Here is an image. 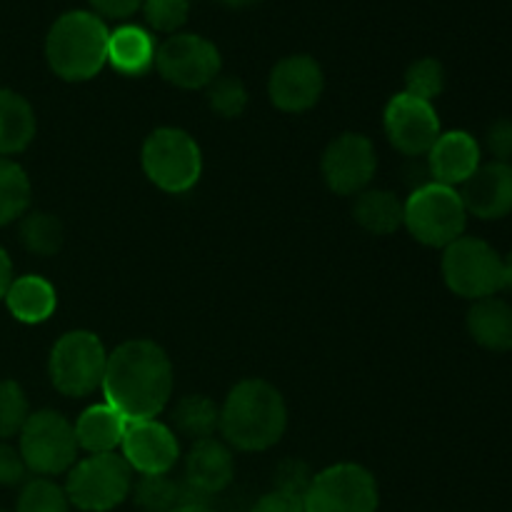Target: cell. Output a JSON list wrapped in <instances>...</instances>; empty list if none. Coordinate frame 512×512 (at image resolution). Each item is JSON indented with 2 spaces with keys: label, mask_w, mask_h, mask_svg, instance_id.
Masks as SVG:
<instances>
[{
  "label": "cell",
  "mask_w": 512,
  "mask_h": 512,
  "mask_svg": "<svg viewBox=\"0 0 512 512\" xmlns=\"http://www.w3.org/2000/svg\"><path fill=\"white\" fill-rule=\"evenodd\" d=\"M503 288L512 290V250L503 258Z\"/></svg>",
  "instance_id": "obj_40"
},
{
  "label": "cell",
  "mask_w": 512,
  "mask_h": 512,
  "mask_svg": "<svg viewBox=\"0 0 512 512\" xmlns=\"http://www.w3.org/2000/svg\"><path fill=\"white\" fill-rule=\"evenodd\" d=\"M15 512H70L65 488L48 478H35L23 485Z\"/></svg>",
  "instance_id": "obj_29"
},
{
  "label": "cell",
  "mask_w": 512,
  "mask_h": 512,
  "mask_svg": "<svg viewBox=\"0 0 512 512\" xmlns=\"http://www.w3.org/2000/svg\"><path fill=\"white\" fill-rule=\"evenodd\" d=\"M305 512H378L375 475L355 463H338L313 475L305 490Z\"/></svg>",
  "instance_id": "obj_10"
},
{
  "label": "cell",
  "mask_w": 512,
  "mask_h": 512,
  "mask_svg": "<svg viewBox=\"0 0 512 512\" xmlns=\"http://www.w3.org/2000/svg\"><path fill=\"white\" fill-rule=\"evenodd\" d=\"M355 223L370 235H393L405 225V200L390 190H363L355 200Z\"/></svg>",
  "instance_id": "obj_24"
},
{
  "label": "cell",
  "mask_w": 512,
  "mask_h": 512,
  "mask_svg": "<svg viewBox=\"0 0 512 512\" xmlns=\"http://www.w3.org/2000/svg\"><path fill=\"white\" fill-rule=\"evenodd\" d=\"M20 243L25 245L28 253L53 258L65 243V228L58 215L53 213H40V210L25 213L20 218Z\"/></svg>",
  "instance_id": "obj_28"
},
{
  "label": "cell",
  "mask_w": 512,
  "mask_h": 512,
  "mask_svg": "<svg viewBox=\"0 0 512 512\" xmlns=\"http://www.w3.org/2000/svg\"><path fill=\"white\" fill-rule=\"evenodd\" d=\"M288 428L283 393L263 378H245L235 385L220 408V433L225 443L243 453H263L280 443Z\"/></svg>",
  "instance_id": "obj_2"
},
{
  "label": "cell",
  "mask_w": 512,
  "mask_h": 512,
  "mask_svg": "<svg viewBox=\"0 0 512 512\" xmlns=\"http://www.w3.org/2000/svg\"><path fill=\"white\" fill-rule=\"evenodd\" d=\"M3 300L8 305L10 315L25 325L45 323L58 308V293H55L53 283H48L40 275L13 278Z\"/></svg>",
  "instance_id": "obj_21"
},
{
  "label": "cell",
  "mask_w": 512,
  "mask_h": 512,
  "mask_svg": "<svg viewBox=\"0 0 512 512\" xmlns=\"http://www.w3.org/2000/svg\"><path fill=\"white\" fill-rule=\"evenodd\" d=\"M458 193L468 215L480 220L508 218L512 213V163H480Z\"/></svg>",
  "instance_id": "obj_16"
},
{
  "label": "cell",
  "mask_w": 512,
  "mask_h": 512,
  "mask_svg": "<svg viewBox=\"0 0 512 512\" xmlns=\"http://www.w3.org/2000/svg\"><path fill=\"white\" fill-rule=\"evenodd\" d=\"M323 180L335 195H360L378 170L375 145L363 133H343L325 148L320 160Z\"/></svg>",
  "instance_id": "obj_12"
},
{
  "label": "cell",
  "mask_w": 512,
  "mask_h": 512,
  "mask_svg": "<svg viewBox=\"0 0 512 512\" xmlns=\"http://www.w3.org/2000/svg\"><path fill=\"white\" fill-rule=\"evenodd\" d=\"M223 5H230V8H245V5H253L258 0H220Z\"/></svg>",
  "instance_id": "obj_42"
},
{
  "label": "cell",
  "mask_w": 512,
  "mask_h": 512,
  "mask_svg": "<svg viewBox=\"0 0 512 512\" xmlns=\"http://www.w3.org/2000/svg\"><path fill=\"white\" fill-rule=\"evenodd\" d=\"M133 493V470L123 455H88L68 470L65 495L83 512H110Z\"/></svg>",
  "instance_id": "obj_8"
},
{
  "label": "cell",
  "mask_w": 512,
  "mask_h": 512,
  "mask_svg": "<svg viewBox=\"0 0 512 512\" xmlns=\"http://www.w3.org/2000/svg\"><path fill=\"white\" fill-rule=\"evenodd\" d=\"M135 505L143 512H173L185 503H208V498L178 483L170 475H140L133 488Z\"/></svg>",
  "instance_id": "obj_25"
},
{
  "label": "cell",
  "mask_w": 512,
  "mask_h": 512,
  "mask_svg": "<svg viewBox=\"0 0 512 512\" xmlns=\"http://www.w3.org/2000/svg\"><path fill=\"white\" fill-rule=\"evenodd\" d=\"M35 130L33 105L15 90L0 88V158L23 153L33 143Z\"/></svg>",
  "instance_id": "obj_23"
},
{
  "label": "cell",
  "mask_w": 512,
  "mask_h": 512,
  "mask_svg": "<svg viewBox=\"0 0 512 512\" xmlns=\"http://www.w3.org/2000/svg\"><path fill=\"white\" fill-rule=\"evenodd\" d=\"M0 512H5V510H0Z\"/></svg>",
  "instance_id": "obj_43"
},
{
  "label": "cell",
  "mask_w": 512,
  "mask_h": 512,
  "mask_svg": "<svg viewBox=\"0 0 512 512\" xmlns=\"http://www.w3.org/2000/svg\"><path fill=\"white\" fill-rule=\"evenodd\" d=\"M383 125L390 145L408 158L428 155L435 140L443 133L435 105L408 93H398L390 100L383 115Z\"/></svg>",
  "instance_id": "obj_13"
},
{
  "label": "cell",
  "mask_w": 512,
  "mask_h": 512,
  "mask_svg": "<svg viewBox=\"0 0 512 512\" xmlns=\"http://www.w3.org/2000/svg\"><path fill=\"white\" fill-rule=\"evenodd\" d=\"M173 512H215V510L210 508L208 503H185L180 505V508H175Z\"/></svg>",
  "instance_id": "obj_41"
},
{
  "label": "cell",
  "mask_w": 512,
  "mask_h": 512,
  "mask_svg": "<svg viewBox=\"0 0 512 512\" xmlns=\"http://www.w3.org/2000/svg\"><path fill=\"white\" fill-rule=\"evenodd\" d=\"M110 30L100 15L70 10L60 15L45 38L50 70L68 83L90 80L108 63Z\"/></svg>",
  "instance_id": "obj_3"
},
{
  "label": "cell",
  "mask_w": 512,
  "mask_h": 512,
  "mask_svg": "<svg viewBox=\"0 0 512 512\" xmlns=\"http://www.w3.org/2000/svg\"><path fill=\"white\" fill-rule=\"evenodd\" d=\"M28 418L30 405L25 390L15 380H0V440L20 435Z\"/></svg>",
  "instance_id": "obj_32"
},
{
  "label": "cell",
  "mask_w": 512,
  "mask_h": 512,
  "mask_svg": "<svg viewBox=\"0 0 512 512\" xmlns=\"http://www.w3.org/2000/svg\"><path fill=\"white\" fill-rule=\"evenodd\" d=\"M145 20L158 33H178L190 15V0H143Z\"/></svg>",
  "instance_id": "obj_33"
},
{
  "label": "cell",
  "mask_w": 512,
  "mask_h": 512,
  "mask_svg": "<svg viewBox=\"0 0 512 512\" xmlns=\"http://www.w3.org/2000/svg\"><path fill=\"white\" fill-rule=\"evenodd\" d=\"M125 425H128V420L118 410L110 408L108 403L90 405L88 410L80 413V418L73 425L78 448L88 450L90 455L115 453L123 443Z\"/></svg>",
  "instance_id": "obj_22"
},
{
  "label": "cell",
  "mask_w": 512,
  "mask_h": 512,
  "mask_svg": "<svg viewBox=\"0 0 512 512\" xmlns=\"http://www.w3.org/2000/svg\"><path fill=\"white\" fill-rule=\"evenodd\" d=\"M25 473H28V468H25L20 450L0 440V488L20 485L25 480Z\"/></svg>",
  "instance_id": "obj_36"
},
{
  "label": "cell",
  "mask_w": 512,
  "mask_h": 512,
  "mask_svg": "<svg viewBox=\"0 0 512 512\" xmlns=\"http://www.w3.org/2000/svg\"><path fill=\"white\" fill-rule=\"evenodd\" d=\"M33 185L23 165L0 158V228L23 218L30 208Z\"/></svg>",
  "instance_id": "obj_26"
},
{
  "label": "cell",
  "mask_w": 512,
  "mask_h": 512,
  "mask_svg": "<svg viewBox=\"0 0 512 512\" xmlns=\"http://www.w3.org/2000/svg\"><path fill=\"white\" fill-rule=\"evenodd\" d=\"M468 333L480 348L490 353H510L512 350V305L500 298L475 300L468 310Z\"/></svg>",
  "instance_id": "obj_19"
},
{
  "label": "cell",
  "mask_w": 512,
  "mask_h": 512,
  "mask_svg": "<svg viewBox=\"0 0 512 512\" xmlns=\"http://www.w3.org/2000/svg\"><path fill=\"white\" fill-rule=\"evenodd\" d=\"M310 480H313V475L308 473V468H305L303 463L288 460V463L280 465L278 473H275V490H285V493H295L305 498V490H308Z\"/></svg>",
  "instance_id": "obj_35"
},
{
  "label": "cell",
  "mask_w": 512,
  "mask_h": 512,
  "mask_svg": "<svg viewBox=\"0 0 512 512\" xmlns=\"http://www.w3.org/2000/svg\"><path fill=\"white\" fill-rule=\"evenodd\" d=\"M443 280L465 300L493 298L503 290V255L480 238L463 235L443 250Z\"/></svg>",
  "instance_id": "obj_7"
},
{
  "label": "cell",
  "mask_w": 512,
  "mask_h": 512,
  "mask_svg": "<svg viewBox=\"0 0 512 512\" xmlns=\"http://www.w3.org/2000/svg\"><path fill=\"white\" fill-rule=\"evenodd\" d=\"M323 90V68L310 55H288L270 70L268 98L283 113H305L315 108Z\"/></svg>",
  "instance_id": "obj_14"
},
{
  "label": "cell",
  "mask_w": 512,
  "mask_h": 512,
  "mask_svg": "<svg viewBox=\"0 0 512 512\" xmlns=\"http://www.w3.org/2000/svg\"><path fill=\"white\" fill-rule=\"evenodd\" d=\"M485 148L500 163H512V120L498 118L485 133Z\"/></svg>",
  "instance_id": "obj_34"
},
{
  "label": "cell",
  "mask_w": 512,
  "mask_h": 512,
  "mask_svg": "<svg viewBox=\"0 0 512 512\" xmlns=\"http://www.w3.org/2000/svg\"><path fill=\"white\" fill-rule=\"evenodd\" d=\"M145 175L163 193H188L203 175V153L190 133L180 128H158L140 150Z\"/></svg>",
  "instance_id": "obj_4"
},
{
  "label": "cell",
  "mask_w": 512,
  "mask_h": 512,
  "mask_svg": "<svg viewBox=\"0 0 512 512\" xmlns=\"http://www.w3.org/2000/svg\"><path fill=\"white\" fill-rule=\"evenodd\" d=\"M480 143L465 130H448L440 133L435 145L428 153V173L433 183L460 188L483 163Z\"/></svg>",
  "instance_id": "obj_17"
},
{
  "label": "cell",
  "mask_w": 512,
  "mask_h": 512,
  "mask_svg": "<svg viewBox=\"0 0 512 512\" xmlns=\"http://www.w3.org/2000/svg\"><path fill=\"white\" fill-rule=\"evenodd\" d=\"M468 210L458 188L428 183L415 188L405 200V228L418 243L428 248H448L465 235Z\"/></svg>",
  "instance_id": "obj_5"
},
{
  "label": "cell",
  "mask_w": 512,
  "mask_h": 512,
  "mask_svg": "<svg viewBox=\"0 0 512 512\" xmlns=\"http://www.w3.org/2000/svg\"><path fill=\"white\" fill-rule=\"evenodd\" d=\"M253 512H305V500L303 495L273 490L255 503Z\"/></svg>",
  "instance_id": "obj_37"
},
{
  "label": "cell",
  "mask_w": 512,
  "mask_h": 512,
  "mask_svg": "<svg viewBox=\"0 0 512 512\" xmlns=\"http://www.w3.org/2000/svg\"><path fill=\"white\" fill-rule=\"evenodd\" d=\"M18 438L25 468L40 478L63 475L78 463V438L73 423L63 413L55 410L30 413Z\"/></svg>",
  "instance_id": "obj_6"
},
{
  "label": "cell",
  "mask_w": 512,
  "mask_h": 512,
  "mask_svg": "<svg viewBox=\"0 0 512 512\" xmlns=\"http://www.w3.org/2000/svg\"><path fill=\"white\" fill-rule=\"evenodd\" d=\"M175 428L193 440L215 438L220 430V408L208 395H188L173 410Z\"/></svg>",
  "instance_id": "obj_27"
},
{
  "label": "cell",
  "mask_w": 512,
  "mask_h": 512,
  "mask_svg": "<svg viewBox=\"0 0 512 512\" xmlns=\"http://www.w3.org/2000/svg\"><path fill=\"white\" fill-rule=\"evenodd\" d=\"M220 68V50L203 35L175 33L155 50V70L175 88H208L220 75Z\"/></svg>",
  "instance_id": "obj_11"
},
{
  "label": "cell",
  "mask_w": 512,
  "mask_h": 512,
  "mask_svg": "<svg viewBox=\"0 0 512 512\" xmlns=\"http://www.w3.org/2000/svg\"><path fill=\"white\" fill-rule=\"evenodd\" d=\"M443 90H445V68L440 60L420 58L415 60V63L408 68V73H405L403 93L413 95V98L433 103Z\"/></svg>",
  "instance_id": "obj_31"
},
{
  "label": "cell",
  "mask_w": 512,
  "mask_h": 512,
  "mask_svg": "<svg viewBox=\"0 0 512 512\" xmlns=\"http://www.w3.org/2000/svg\"><path fill=\"white\" fill-rule=\"evenodd\" d=\"M155 45L150 30L140 25H120L110 30L108 63L128 78H140L155 68Z\"/></svg>",
  "instance_id": "obj_20"
},
{
  "label": "cell",
  "mask_w": 512,
  "mask_h": 512,
  "mask_svg": "<svg viewBox=\"0 0 512 512\" xmlns=\"http://www.w3.org/2000/svg\"><path fill=\"white\" fill-rule=\"evenodd\" d=\"M120 450L130 470L140 475H170L180 458L178 438L158 418L133 420L125 425Z\"/></svg>",
  "instance_id": "obj_15"
},
{
  "label": "cell",
  "mask_w": 512,
  "mask_h": 512,
  "mask_svg": "<svg viewBox=\"0 0 512 512\" xmlns=\"http://www.w3.org/2000/svg\"><path fill=\"white\" fill-rule=\"evenodd\" d=\"M208 105L213 113L220 115V118H240V115L245 113V108H248V88H245L240 78H233V75H218V78L208 85Z\"/></svg>",
  "instance_id": "obj_30"
},
{
  "label": "cell",
  "mask_w": 512,
  "mask_h": 512,
  "mask_svg": "<svg viewBox=\"0 0 512 512\" xmlns=\"http://www.w3.org/2000/svg\"><path fill=\"white\" fill-rule=\"evenodd\" d=\"M173 363L153 340H128L108 355L103 375L105 403L128 423L153 420L173 398Z\"/></svg>",
  "instance_id": "obj_1"
},
{
  "label": "cell",
  "mask_w": 512,
  "mask_h": 512,
  "mask_svg": "<svg viewBox=\"0 0 512 512\" xmlns=\"http://www.w3.org/2000/svg\"><path fill=\"white\" fill-rule=\"evenodd\" d=\"M13 260H10L8 250L0 245V300L5 298V293H8L10 283H13Z\"/></svg>",
  "instance_id": "obj_39"
},
{
  "label": "cell",
  "mask_w": 512,
  "mask_h": 512,
  "mask_svg": "<svg viewBox=\"0 0 512 512\" xmlns=\"http://www.w3.org/2000/svg\"><path fill=\"white\" fill-rule=\"evenodd\" d=\"M108 353L103 340L90 330H70L50 350L48 375L58 393L85 398L103 385Z\"/></svg>",
  "instance_id": "obj_9"
},
{
  "label": "cell",
  "mask_w": 512,
  "mask_h": 512,
  "mask_svg": "<svg viewBox=\"0 0 512 512\" xmlns=\"http://www.w3.org/2000/svg\"><path fill=\"white\" fill-rule=\"evenodd\" d=\"M235 458L223 440H195L185 458V485L203 498L218 495L233 483Z\"/></svg>",
  "instance_id": "obj_18"
},
{
  "label": "cell",
  "mask_w": 512,
  "mask_h": 512,
  "mask_svg": "<svg viewBox=\"0 0 512 512\" xmlns=\"http://www.w3.org/2000/svg\"><path fill=\"white\" fill-rule=\"evenodd\" d=\"M88 3L95 8V15L105 18H128L143 8V0H88Z\"/></svg>",
  "instance_id": "obj_38"
}]
</instances>
